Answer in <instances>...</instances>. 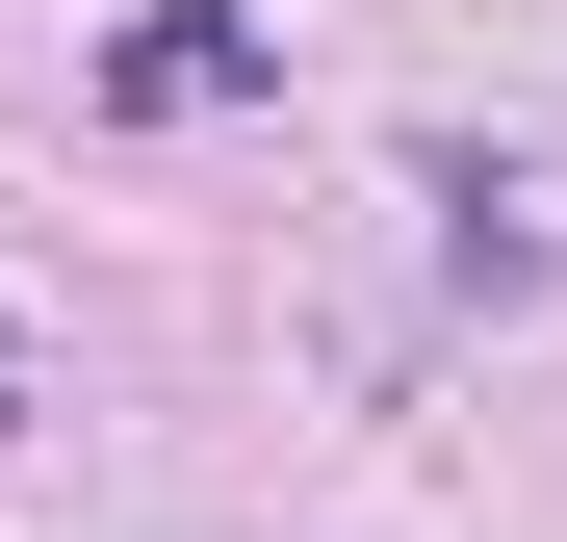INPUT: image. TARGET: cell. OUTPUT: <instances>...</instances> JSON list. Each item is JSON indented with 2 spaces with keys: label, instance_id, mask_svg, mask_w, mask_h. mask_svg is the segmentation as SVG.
<instances>
[{
  "label": "cell",
  "instance_id": "6da1fadb",
  "mask_svg": "<svg viewBox=\"0 0 567 542\" xmlns=\"http://www.w3.org/2000/svg\"><path fill=\"white\" fill-rule=\"evenodd\" d=\"M284 78V27H233V0H155V27H104V104L130 130H207V104H258Z\"/></svg>",
  "mask_w": 567,
  "mask_h": 542
}]
</instances>
